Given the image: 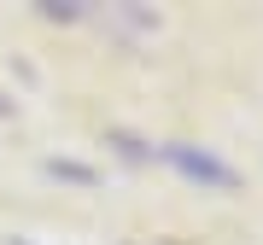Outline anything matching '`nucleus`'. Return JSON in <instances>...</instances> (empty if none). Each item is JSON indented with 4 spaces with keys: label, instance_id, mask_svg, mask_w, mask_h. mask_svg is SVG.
I'll list each match as a JSON object with an SVG mask.
<instances>
[{
    "label": "nucleus",
    "instance_id": "obj_1",
    "mask_svg": "<svg viewBox=\"0 0 263 245\" xmlns=\"http://www.w3.org/2000/svg\"><path fill=\"white\" fill-rule=\"evenodd\" d=\"M152 158L170 164L181 181H193V187H205V193H240V187H246V175H240L228 158H216V152L193 146V140H164Z\"/></svg>",
    "mask_w": 263,
    "mask_h": 245
},
{
    "label": "nucleus",
    "instance_id": "obj_2",
    "mask_svg": "<svg viewBox=\"0 0 263 245\" xmlns=\"http://www.w3.org/2000/svg\"><path fill=\"white\" fill-rule=\"evenodd\" d=\"M105 140H111V146H117V152H123V158H129V164H152V152H158V146L135 140L129 129H105Z\"/></svg>",
    "mask_w": 263,
    "mask_h": 245
},
{
    "label": "nucleus",
    "instance_id": "obj_3",
    "mask_svg": "<svg viewBox=\"0 0 263 245\" xmlns=\"http://www.w3.org/2000/svg\"><path fill=\"white\" fill-rule=\"evenodd\" d=\"M47 175H59V181H82V187H94V181H100V170H88V164H76V158H47Z\"/></svg>",
    "mask_w": 263,
    "mask_h": 245
}]
</instances>
